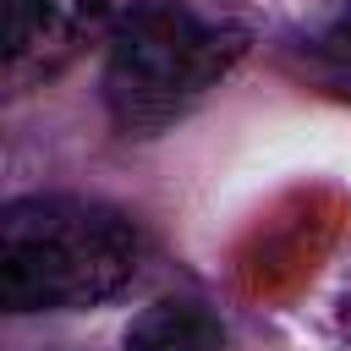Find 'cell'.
I'll list each match as a JSON object with an SVG mask.
<instances>
[{
    "mask_svg": "<svg viewBox=\"0 0 351 351\" xmlns=\"http://www.w3.org/2000/svg\"><path fill=\"white\" fill-rule=\"evenodd\" d=\"M137 225L88 197H16L0 219V296L11 313L110 302L137 274Z\"/></svg>",
    "mask_w": 351,
    "mask_h": 351,
    "instance_id": "cell-1",
    "label": "cell"
},
{
    "mask_svg": "<svg viewBox=\"0 0 351 351\" xmlns=\"http://www.w3.org/2000/svg\"><path fill=\"white\" fill-rule=\"evenodd\" d=\"M247 38L236 27L203 22L186 5L148 0L132 5L110 38L104 60V104L121 132H159L186 115L236 60Z\"/></svg>",
    "mask_w": 351,
    "mask_h": 351,
    "instance_id": "cell-2",
    "label": "cell"
},
{
    "mask_svg": "<svg viewBox=\"0 0 351 351\" xmlns=\"http://www.w3.org/2000/svg\"><path fill=\"white\" fill-rule=\"evenodd\" d=\"M126 351H225V324L197 296H159L132 318Z\"/></svg>",
    "mask_w": 351,
    "mask_h": 351,
    "instance_id": "cell-3",
    "label": "cell"
},
{
    "mask_svg": "<svg viewBox=\"0 0 351 351\" xmlns=\"http://www.w3.org/2000/svg\"><path fill=\"white\" fill-rule=\"evenodd\" d=\"M11 71L22 77L27 55H44V66L55 55H66L82 33V22H93V0H11Z\"/></svg>",
    "mask_w": 351,
    "mask_h": 351,
    "instance_id": "cell-4",
    "label": "cell"
}]
</instances>
